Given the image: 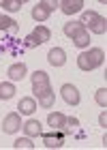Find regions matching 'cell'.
Returning <instances> with one entry per match:
<instances>
[{"mask_svg": "<svg viewBox=\"0 0 107 150\" xmlns=\"http://www.w3.org/2000/svg\"><path fill=\"white\" fill-rule=\"evenodd\" d=\"M47 60H49L51 67H62L66 62V54H64L62 47H54V50L47 54Z\"/></svg>", "mask_w": 107, "mask_h": 150, "instance_id": "6", "label": "cell"}, {"mask_svg": "<svg viewBox=\"0 0 107 150\" xmlns=\"http://www.w3.org/2000/svg\"><path fill=\"white\" fill-rule=\"evenodd\" d=\"M64 120H66V116L60 114V112H54L47 116V125L51 129H64Z\"/></svg>", "mask_w": 107, "mask_h": 150, "instance_id": "11", "label": "cell"}, {"mask_svg": "<svg viewBox=\"0 0 107 150\" xmlns=\"http://www.w3.org/2000/svg\"><path fill=\"white\" fill-rule=\"evenodd\" d=\"M58 4H60V2H54V0H51V2H49V0H43V2H39L34 9H32V17H34L37 22H45Z\"/></svg>", "mask_w": 107, "mask_h": 150, "instance_id": "1", "label": "cell"}, {"mask_svg": "<svg viewBox=\"0 0 107 150\" xmlns=\"http://www.w3.org/2000/svg\"><path fill=\"white\" fill-rule=\"evenodd\" d=\"M17 129H22V118H19V114L17 112L6 114L4 116V122H2V131L13 135V133H17Z\"/></svg>", "mask_w": 107, "mask_h": 150, "instance_id": "3", "label": "cell"}, {"mask_svg": "<svg viewBox=\"0 0 107 150\" xmlns=\"http://www.w3.org/2000/svg\"><path fill=\"white\" fill-rule=\"evenodd\" d=\"M24 50H26V47H24V45H19V41H17V39H13V37H9L2 45H0V54H4V52L19 54V52H24Z\"/></svg>", "mask_w": 107, "mask_h": 150, "instance_id": "8", "label": "cell"}, {"mask_svg": "<svg viewBox=\"0 0 107 150\" xmlns=\"http://www.w3.org/2000/svg\"><path fill=\"white\" fill-rule=\"evenodd\" d=\"M60 92H62V99H64L69 105H79V101H82V97H79V90H77L73 84H64Z\"/></svg>", "mask_w": 107, "mask_h": 150, "instance_id": "4", "label": "cell"}, {"mask_svg": "<svg viewBox=\"0 0 107 150\" xmlns=\"http://www.w3.org/2000/svg\"><path fill=\"white\" fill-rule=\"evenodd\" d=\"M99 122H101V127H103V129L107 127V112H105V107H103V114L99 116Z\"/></svg>", "mask_w": 107, "mask_h": 150, "instance_id": "29", "label": "cell"}, {"mask_svg": "<svg viewBox=\"0 0 107 150\" xmlns=\"http://www.w3.org/2000/svg\"><path fill=\"white\" fill-rule=\"evenodd\" d=\"M32 35L37 37V41L39 43H45V41H49V37H51V32L45 28V26H37L34 28V32H32Z\"/></svg>", "mask_w": 107, "mask_h": 150, "instance_id": "18", "label": "cell"}, {"mask_svg": "<svg viewBox=\"0 0 107 150\" xmlns=\"http://www.w3.org/2000/svg\"><path fill=\"white\" fill-rule=\"evenodd\" d=\"M73 43H75V47H79V50L88 47V45H90V37H88V32L82 30L79 35H75V37H73Z\"/></svg>", "mask_w": 107, "mask_h": 150, "instance_id": "17", "label": "cell"}, {"mask_svg": "<svg viewBox=\"0 0 107 150\" xmlns=\"http://www.w3.org/2000/svg\"><path fill=\"white\" fill-rule=\"evenodd\" d=\"M88 28H90L92 32H94V35H105V30H107V19L99 15V17L94 19V22H92V24L88 26Z\"/></svg>", "mask_w": 107, "mask_h": 150, "instance_id": "15", "label": "cell"}, {"mask_svg": "<svg viewBox=\"0 0 107 150\" xmlns=\"http://www.w3.org/2000/svg\"><path fill=\"white\" fill-rule=\"evenodd\" d=\"M82 30H86V26L82 24V22H69V24H64V35L66 37H75V35H79Z\"/></svg>", "mask_w": 107, "mask_h": 150, "instance_id": "14", "label": "cell"}, {"mask_svg": "<svg viewBox=\"0 0 107 150\" xmlns=\"http://www.w3.org/2000/svg\"><path fill=\"white\" fill-rule=\"evenodd\" d=\"M54 101H56V94H54V90H49V92H45V94H41V97H39V103H41V107H45V110H49V107L54 105Z\"/></svg>", "mask_w": 107, "mask_h": 150, "instance_id": "19", "label": "cell"}, {"mask_svg": "<svg viewBox=\"0 0 107 150\" xmlns=\"http://www.w3.org/2000/svg\"><path fill=\"white\" fill-rule=\"evenodd\" d=\"M49 90H51V81H49V84H34V86H32V92H34V97H41V94L49 92Z\"/></svg>", "mask_w": 107, "mask_h": 150, "instance_id": "23", "label": "cell"}, {"mask_svg": "<svg viewBox=\"0 0 107 150\" xmlns=\"http://www.w3.org/2000/svg\"><path fill=\"white\" fill-rule=\"evenodd\" d=\"M39 45H41V43L37 41L34 35H28V37L24 39V47H26V50H28V47H39Z\"/></svg>", "mask_w": 107, "mask_h": 150, "instance_id": "28", "label": "cell"}, {"mask_svg": "<svg viewBox=\"0 0 107 150\" xmlns=\"http://www.w3.org/2000/svg\"><path fill=\"white\" fill-rule=\"evenodd\" d=\"M58 6L62 9V13H66V15H73V13L82 11L84 0H62V2H60Z\"/></svg>", "mask_w": 107, "mask_h": 150, "instance_id": "7", "label": "cell"}, {"mask_svg": "<svg viewBox=\"0 0 107 150\" xmlns=\"http://www.w3.org/2000/svg\"><path fill=\"white\" fill-rule=\"evenodd\" d=\"M77 127H79V120H77V118H66L62 131H64V133H71V131H75Z\"/></svg>", "mask_w": 107, "mask_h": 150, "instance_id": "25", "label": "cell"}, {"mask_svg": "<svg viewBox=\"0 0 107 150\" xmlns=\"http://www.w3.org/2000/svg\"><path fill=\"white\" fill-rule=\"evenodd\" d=\"M0 6H4L11 13H15V11L22 9V0H0Z\"/></svg>", "mask_w": 107, "mask_h": 150, "instance_id": "21", "label": "cell"}, {"mask_svg": "<svg viewBox=\"0 0 107 150\" xmlns=\"http://www.w3.org/2000/svg\"><path fill=\"white\" fill-rule=\"evenodd\" d=\"M64 137H66V133L62 129H51V133L43 135V144H45V148H62Z\"/></svg>", "mask_w": 107, "mask_h": 150, "instance_id": "2", "label": "cell"}, {"mask_svg": "<svg viewBox=\"0 0 107 150\" xmlns=\"http://www.w3.org/2000/svg\"><path fill=\"white\" fill-rule=\"evenodd\" d=\"M17 22H13L11 17H6V15H0V30H4V32H9V35H15L17 32Z\"/></svg>", "mask_w": 107, "mask_h": 150, "instance_id": "12", "label": "cell"}, {"mask_svg": "<svg viewBox=\"0 0 107 150\" xmlns=\"http://www.w3.org/2000/svg\"><path fill=\"white\" fill-rule=\"evenodd\" d=\"M24 133L28 135V137H37V135H41V125H39L37 120H28L26 125H22Z\"/></svg>", "mask_w": 107, "mask_h": 150, "instance_id": "13", "label": "cell"}, {"mask_svg": "<svg viewBox=\"0 0 107 150\" xmlns=\"http://www.w3.org/2000/svg\"><path fill=\"white\" fill-rule=\"evenodd\" d=\"M34 84H49V75L45 71H34V75H32V86Z\"/></svg>", "mask_w": 107, "mask_h": 150, "instance_id": "22", "label": "cell"}, {"mask_svg": "<svg viewBox=\"0 0 107 150\" xmlns=\"http://www.w3.org/2000/svg\"><path fill=\"white\" fill-rule=\"evenodd\" d=\"M86 58H88V62L92 64V69H96V67H101L105 62V54H103V50H99V47L88 50L86 52Z\"/></svg>", "mask_w": 107, "mask_h": 150, "instance_id": "5", "label": "cell"}, {"mask_svg": "<svg viewBox=\"0 0 107 150\" xmlns=\"http://www.w3.org/2000/svg\"><path fill=\"white\" fill-rule=\"evenodd\" d=\"M13 148H15V150H34V144H32L30 137L26 135V137H19L15 144H13Z\"/></svg>", "mask_w": 107, "mask_h": 150, "instance_id": "20", "label": "cell"}, {"mask_svg": "<svg viewBox=\"0 0 107 150\" xmlns=\"http://www.w3.org/2000/svg\"><path fill=\"white\" fill-rule=\"evenodd\" d=\"M17 110H19V114H26V116H30L32 112L37 110V103H34V99H30V97H24L22 101H19Z\"/></svg>", "mask_w": 107, "mask_h": 150, "instance_id": "10", "label": "cell"}, {"mask_svg": "<svg viewBox=\"0 0 107 150\" xmlns=\"http://www.w3.org/2000/svg\"><path fill=\"white\" fill-rule=\"evenodd\" d=\"M94 101H96V103L101 105V107H105V105H107V90H105V88L96 90V94H94Z\"/></svg>", "mask_w": 107, "mask_h": 150, "instance_id": "26", "label": "cell"}, {"mask_svg": "<svg viewBox=\"0 0 107 150\" xmlns=\"http://www.w3.org/2000/svg\"><path fill=\"white\" fill-rule=\"evenodd\" d=\"M24 75H26V64L24 62H17V64H11L9 67V79L11 81L24 79Z\"/></svg>", "mask_w": 107, "mask_h": 150, "instance_id": "9", "label": "cell"}, {"mask_svg": "<svg viewBox=\"0 0 107 150\" xmlns=\"http://www.w3.org/2000/svg\"><path fill=\"white\" fill-rule=\"evenodd\" d=\"M99 17V13H94V11H86L84 15H82V24H86V26H90L94 19Z\"/></svg>", "mask_w": 107, "mask_h": 150, "instance_id": "27", "label": "cell"}, {"mask_svg": "<svg viewBox=\"0 0 107 150\" xmlns=\"http://www.w3.org/2000/svg\"><path fill=\"white\" fill-rule=\"evenodd\" d=\"M77 67H79L82 71H92V64L88 62L86 54H79V56H77Z\"/></svg>", "mask_w": 107, "mask_h": 150, "instance_id": "24", "label": "cell"}, {"mask_svg": "<svg viewBox=\"0 0 107 150\" xmlns=\"http://www.w3.org/2000/svg\"><path fill=\"white\" fill-rule=\"evenodd\" d=\"M13 94H15V86H13L11 81H4V84H0V99H2V101H9Z\"/></svg>", "mask_w": 107, "mask_h": 150, "instance_id": "16", "label": "cell"}]
</instances>
